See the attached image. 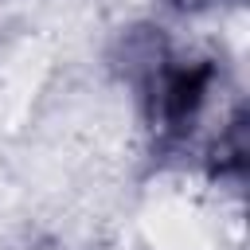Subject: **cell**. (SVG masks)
Here are the masks:
<instances>
[{
  "label": "cell",
  "instance_id": "cell-3",
  "mask_svg": "<svg viewBox=\"0 0 250 250\" xmlns=\"http://www.w3.org/2000/svg\"><path fill=\"white\" fill-rule=\"evenodd\" d=\"M176 12H207L215 4H238V0H168Z\"/></svg>",
  "mask_w": 250,
  "mask_h": 250
},
{
  "label": "cell",
  "instance_id": "cell-2",
  "mask_svg": "<svg viewBox=\"0 0 250 250\" xmlns=\"http://www.w3.org/2000/svg\"><path fill=\"white\" fill-rule=\"evenodd\" d=\"M207 172L219 184H242L246 176V109L238 105L207 148Z\"/></svg>",
  "mask_w": 250,
  "mask_h": 250
},
{
  "label": "cell",
  "instance_id": "cell-1",
  "mask_svg": "<svg viewBox=\"0 0 250 250\" xmlns=\"http://www.w3.org/2000/svg\"><path fill=\"white\" fill-rule=\"evenodd\" d=\"M129 59L141 62L137 86L152 148L160 156L184 152L219 94L223 62L207 51H176L160 39H145L129 51Z\"/></svg>",
  "mask_w": 250,
  "mask_h": 250
}]
</instances>
